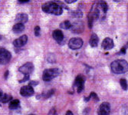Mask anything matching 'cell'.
Returning <instances> with one entry per match:
<instances>
[{
	"instance_id": "obj_8",
	"label": "cell",
	"mask_w": 128,
	"mask_h": 115,
	"mask_svg": "<svg viewBox=\"0 0 128 115\" xmlns=\"http://www.w3.org/2000/svg\"><path fill=\"white\" fill-rule=\"evenodd\" d=\"M110 104L108 102H104L100 105L98 114V115H110Z\"/></svg>"
},
{
	"instance_id": "obj_33",
	"label": "cell",
	"mask_w": 128,
	"mask_h": 115,
	"mask_svg": "<svg viewBox=\"0 0 128 115\" xmlns=\"http://www.w3.org/2000/svg\"><path fill=\"white\" fill-rule=\"evenodd\" d=\"M8 71L6 72V74H5V78H7V77H8Z\"/></svg>"
},
{
	"instance_id": "obj_20",
	"label": "cell",
	"mask_w": 128,
	"mask_h": 115,
	"mask_svg": "<svg viewBox=\"0 0 128 115\" xmlns=\"http://www.w3.org/2000/svg\"><path fill=\"white\" fill-rule=\"evenodd\" d=\"M10 100H12V97L8 94H3L2 98H0V102L2 103H7Z\"/></svg>"
},
{
	"instance_id": "obj_31",
	"label": "cell",
	"mask_w": 128,
	"mask_h": 115,
	"mask_svg": "<svg viewBox=\"0 0 128 115\" xmlns=\"http://www.w3.org/2000/svg\"><path fill=\"white\" fill-rule=\"evenodd\" d=\"M3 94H3V92H2V90H0V98H2Z\"/></svg>"
},
{
	"instance_id": "obj_10",
	"label": "cell",
	"mask_w": 128,
	"mask_h": 115,
	"mask_svg": "<svg viewBox=\"0 0 128 115\" xmlns=\"http://www.w3.org/2000/svg\"><path fill=\"white\" fill-rule=\"evenodd\" d=\"M114 41L110 38H104V41L102 42V44H101V47L104 50H110L114 48Z\"/></svg>"
},
{
	"instance_id": "obj_21",
	"label": "cell",
	"mask_w": 128,
	"mask_h": 115,
	"mask_svg": "<svg viewBox=\"0 0 128 115\" xmlns=\"http://www.w3.org/2000/svg\"><path fill=\"white\" fill-rule=\"evenodd\" d=\"M120 83V86H121V88H123V90H126L127 88H128V85H127L126 80L125 78H121Z\"/></svg>"
},
{
	"instance_id": "obj_1",
	"label": "cell",
	"mask_w": 128,
	"mask_h": 115,
	"mask_svg": "<svg viewBox=\"0 0 128 115\" xmlns=\"http://www.w3.org/2000/svg\"><path fill=\"white\" fill-rule=\"evenodd\" d=\"M110 69L114 74H124L128 71V63L125 60H115L110 64Z\"/></svg>"
},
{
	"instance_id": "obj_29",
	"label": "cell",
	"mask_w": 128,
	"mask_h": 115,
	"mask_svg": "<svg viewBox=\"0 0 128 115\" xmlns=\"http://www.w3.org/2000/svg\"><path fill=\"white\" fill-rule=\"evenodd\" d=\"M65 115H74V114H72V111L68 110V111H67V113H66V114H65Z\"/></svg>"
},
{
	"instance_id": "obj_12",
	"label": "cell",
	"mask_w": 128,
	"mask_h": 115,
	"mask_svg": "<svg viewBox=\"0 0 128 115\" xmlns=\"http://www.w3.org/2000/svg\"><path fill=\"white\" fill-rule=\"evenodd\" d=\"M52 36H53V38L58 42H62L64 39V34L63 32L59 30V29H56L52 33Z\"/></svg>"
},
{
	"instance_id": "obj_14",
	"label": "cell",
	"mask_w": 128,
	"mask_h": 115,
	"mask_svg": "<svg viewBox=\"0 0 128 115\" xmlns=\"http://www.w3.org/2000/svg\"><path fill=\"white\" fill-rule=\"evenodd\" d=\"M98 42H99V38H98L97 34H94V33L92 34L91 36H90V41H89L90 45L93 48H95L98 44Z\"/></svg>"
},
{
	"instance_id": "obj_18",
	"label": "cell",
	"mask_w": 128,
	"mask_h": 115,
	"mask_svg": "<svg viewBox=\"0 0 128 115\" xmlns=\"http://www.w3.org/2000/svg\"><path fill=\"white\" fill-rule=\"evenodd\" d=\"M72 23L69 21H64L63 22H62L60 24V27L63 29H69L72 28Z\"/></svg>"
},
{
	"instance_id": "obj_24",
	"label": "cell",
	"mask_w": 128,
	"mask_h": 115,
	"mask_svg": "<svg viewBox=\"0 0 128 115\" xmlns=\"http://www.w3.org/2000/svg\"><path fill=\"white\" fill-rule=\"evenodd\" d=\"M38 84V82H33V80H32V82H30V84H29V86H31V87L36 86Z\"/></svg>"
},
{
	"instance_id": "obj_4",
	"label": "cell",
	"mask_w": 128,
	"mask_h": 115,
	"mask_svg": "<svg viewBox=\"0 0 128 115\" xmlns=\"http://www.w3.org/2000/svg\"><path fill=\"white\" fill-rule=\"evenodd\" d=\"M11 58H12V54L8 50L3 48H0V64H6L8 63Z\"/></svg>"
},
{
	"instance_id": "obj_5",
	"label": "cell",
	"mask_w": 128,
	"mask_h": 115,
	"mask_svg": "<svg viewBox=\"0 0 128 115\" xmlns=\"http://www.w3.org/2000/svg\"><path fill=\"white\" fill-rule=\"evenodd\" d=\"M83 40L80 38H73L68 42V47L72 50H77L82 47Z\"/></svg>"
},
{
	"instance_id": "obj_30",
	"label": "cell",
	"mask_w": 128,
	"mask_h": 115,
	"mask_svg": "<svg viewBox=\"0 0 128 115\" xmlns=\"http://www.w3.org/2000/svg\"><path fill=\"white\" fill-rule=\"evenodd\" d=\"M76 1L74 0V1H65V2L66 3H74V2H75Z\"/></svg>"
},
{
	"instance_id": "obj_11",
	"label": "cell",
	"mask_w": 128,
	"mask_h": 115,
	"mask_svg": "<svg viewBox=\"0 0 128 115\" xmlns=\"http://www.w3.org/2000/svg\"><path fill=\"white\" fill-rule=\"evenodd\" d=\"M27 41H28V37L25 34V36H22L20 38L16 39L13 42V44L16 48H21L27 43Z\"/></svg>"
},
{
	"instance_id": "obj_7",
	"label": "cell",
	"mask_w": 128,
	"mask_h": 115,
	"mask_svg": "<svg viewBox=\"0 0 128 115\" xmlns=\"http://www.w3.org/2000/svg\"><path fill=\"white\" fill-rule=\"evenodd\" d=\"M84 82H85V79L83 76L78 75L74 82V87L77 88V90L78 93H80L84 88Z\"/></svg>"
},
{
	"instance_id": "obj_6",
	"label": "cell",
	"mask_w": 128,
	"mask_h": 115,
	"mask_svg": "<svg viewBox=\"0 0 128 115\" xmlns=\"http://www.w3.org/2000/svg\"><path fill=\"white\" fill-rule=\"evenodd\" d=\"M18 71L21 73L24 74L25 76H29L30 74H32V72L34 71V65L31 62H27L25 64L21 66L18 68Z\"/></svg>"
},
{
	"instance_id": "obj_13",
	"label": "cell",
	"mask_w": 128,
	"mask_h": 115,
	"mask_svg": "<svg viewBox=\"0 0 128 115\" xmlns=\"http://www.w3.org/2000/svg\"><path fill=\"white\" fill-rule=\"evenodd\" d=\"M28 16L25 13H19L16 17V22L17 23H20V24H23L28 22Z\"/></svg>"
},
{
	"instance_id": "obj_25",
	"label": "cell",
	"mask_w": 128,
	"mask_h": 115,
	"mask_svg": "<svg viewBox=\"0 0 128 115\" xmlns=\"http://www.w3.org/2000/svg\"><path fill=\"white\" fill-rule=\"evenodd\" d=\"M28 79H29V76H25L24 78H23V79H22V80H19V82L21 83V82H26V80H28Z\"/></svg>"
},
{
	"instance_id": "obj_26",
	"label": "cell",
	"mask_w": 128,
	"mask_h": 115,
	"mask_svg": "<svg viewBox=\"0 0 128 115\" xmlns=\"http://www.w3.org/2000/svg\"><path fill=\"white\" fill-rule=\"evenodd\" d=\"M48 115H57V113H56V110L54 109H52L48 114Z\"/></svg>"
},
{
	"instance_id": "obj_9",
	"label": "cell",
	"mask_w": 128,
	"mask_h": 115,
	"mask_svg": "<svg viewBox=\"0 0 128 115\" xmlns=\"http://www.w3.org/2000/svg\"><path fill=\"white\" fill-rule=\"evenodd\" d=\"M20 94L23 97H30L34 94V89L32 87L27 85L22 87L20 90Z\"/></svg>"
},
{
	"instance_id": "obj_2",
	"label": "cell",
	"mask_w": 128,
	"mask_h": 115,
	"mask_svg": "<svg viewBox=\"0 0 128 115\" xmlns=\"http://www.w3.org/2000/svg\"><path fill=\"white\" fill-rule=\"evenodd\" d=\"M43 12L45 13L53 14L55 16H60L63 13V8L60 5H58L54 2L44 4L42 7Z\"/></svg>"
},
{
	"instance_id": "obj_22",
	"label": "cell",
	"mask_w": 128,
	"mask_h": 115,
	"mask_svg": "<svg viewBox=\"0 0 128 115\" xmlns=\"http://www.w3.org/2000/svg\"><path fill=\"white\" fill-rule=\"evenodd\" d=\"M34 34H36V36L37 37L40 36V27L39 26L34 27Z\"/></svg>"
},
{
	"instance_id": "obj_17",
	"label": "cell",
	"mask_w": 128,
	"mask_h": 115,
	"mask_svg": "<svg viewBox=\"0 0 128 115\" xmlns=\"http://www.w3.org/2000/svg\"><path fill=\"white\" fill-rule=\"evenodd\" d=\"M19 100H17V99H15V100H12L9 102V105H8V108L10 110H16L17 109L18 107H19Z\"/></svg>"
},
{
	"instance_id": "obj_32",
	"label": "cell",
	"mask_w": 128,
	"mask_h": 115,
	"mask_svg": "<svg viewBox=\"0 0 128 115\" xmlns=\"http://www.w3.org/2000/svg\"><path fill=\"white\" fill-rule=\"evenodd\" d=\"M19 3H26V2H28V1H18Z\"/></svg>"
},
{
	"instance_id": "obj_34",
	"label": "cell",
	"mask_w": 128,
	"mask_h": 115,
	"mask_svg": "<svg viewBox=\"0 0 128 115\" xmlns=\"http://www.w3.org/2000/svg\"><path fill=\"white\" fill-rule=\"evenodd\" d=\"M30 115H34V114H30Z\"/></svg>"
},
{
	"instance_id": "obj_28",
	"label": "cell",
	"mask_w": 128,
	"mask_h": 115,
	"mask_svg": "<svg viewBox=\"0 0 128 115\" xmlns=\"http://www.w3.org/2000/svg\"><path fill=\"white\" fill-rule=\"evenodd\" d=\"M120 53H121V54H125V53H126V48H122Z\"/></svg>"
},
{
	"instance_id": "obj_19",
	"label": "cell",
	"mask_w": 128,
	"mask_h": 115,
	"mask_svg": "<svg viewBox=\"0 0 128 115\" xmlns=\"http://www.w3.org/2000/svg\"><path fill=\"white\" fill-rule=\"evenodd\" d=\"M90 99H93V100H94L95 101H98L99 100V98H98V95L94 93V92H92V93H90L89 97H88L87 98H84V100L85 101H88Z\"/></svg>"
},
{
	"instance_id": "obj_23",
	"label": "cell",
	"mask_w": 128,
	"mask_h": 115,
	"mask_svg": "<svg viewBox=\"0 0 128 115\" xmlns=\"http://www.w3.org/2000/svg\"><path fill=\"white\" fill-rule=\"evenodd\" d=\"M54 90H49V91H48L47 92V94H46L45 95H44V97H45V98H50L53 94H54Z\"/></svg>"
},
{
	"instance_id": "obj_16",
	"label": "cell",
	"mask_w": 128,
	"mask_h": 115,
	"mask_svg": "<svg viewBox=\"0 0 128 115\" xmlns=\"http://www.w3.org/2000/svg\"><path fill=\"white\" fill-rule=\"evenodd\" d=\"M97 8H98V10H101L102 12H104V13H106L108 12V4L105 2H103V1L98 2V5Z\"/></svg>"
},
{
	"instance_id": "obj_3",
	"label": "cell",
	"mask_w": 128,
	"mask_h": 115,
	"mask_svg": "<svg viewBox=\"0 0 128 115\" xmlns=\"http://www.w3.org/2000/svg\"><path fill=\"white\" fill-rule=\"evenodd\" d=\"M60 70L58 68H50V69H46L44 71L42 74V78L45 82H49V80H52L53 78H56L58 75L60 74Z\"/></svg>"
},
{
	"instance_id": "obj_15",
	"label": "cell",
	"mask_w": 128,
	"mask_h": 115,
	"mask_svg": "<svg viewBox=\"0 0 128 115\" xmlns=\"http://www.w3.org/2000/svg\"><path fill=\"white\" fill-rule=\"evenodd\" d=\"M24 30H25V26L23 24H20V23H17L12 28V32L16 34L21 33Z\"/></svg>"
},
{
	"instance_id": "obj_27",
	"label": "cell",
	"mask_w": 128,
	"mask_h": 115,
	"mask_svg": "<svg viewBox=\"0 0 128 115\" xmlns=\"http://www.w3.org/2000/svg\"><path fill=\"white\" fill-rule=\"evenodd\" d=\"M126 109H124V108H123V114L124 115H128V108L126 107H125Z\"/></svg>"
}]
</instances>
